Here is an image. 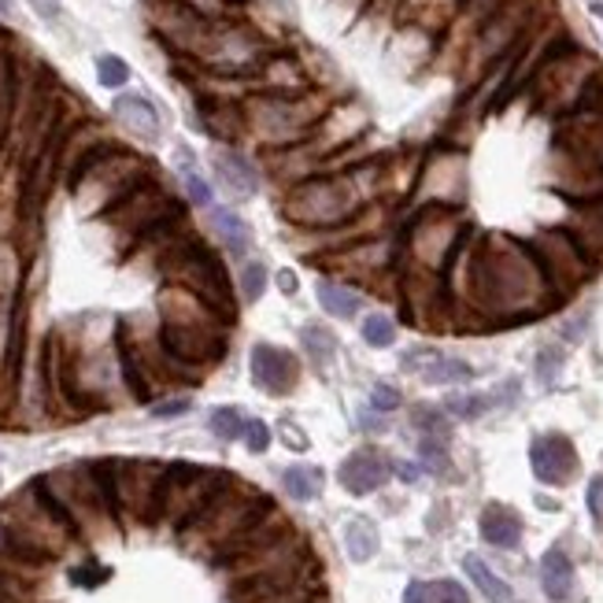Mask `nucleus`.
<instances>
[{
  "label": "nucleus",
  "instance_id": "nucleus-1",
  "mask_svg": "<svg viewBox=\"0 0 603 603\" xmlns=\"http://www.w3.org/2000/svg\"><path fill=\"white\" fill-rule=\"evenodd\" d=\"M45 486L52 497L60 500V508L71 514V522L79 525L85 548L119 536L123 522H119L115 508V467L112 459H93V463H71L60 470H49Z\"/></svg>",
  "mask_w": 603,
  "mask_h": 603
},
{
  "label": "nucleus",
  "instance_id": "nucleus-2",
  "mask_svg": "<svg viewBox=\"0 0 603 603\" xmlns=\"http://www.w3.org/2000/svg\"><path fill=\"white\" fill-rule=\"evenodd\" d=\"M160 311H163L160 348L174 364L201 375L204 367H212L226 356L229 323L218 311L207 308L201 296H193L190 289H178V285H167L160 296Z\"/></svg>",
  "mask_w": 603,
  "mask_h": 603
},
{
  "label": "nucleus",
  "instance_id": "nucleus-3",
  "mask_svg": "<svg viewBox=\"0 0 603 603\" xmlns=\"http://www.w3.org/2000/svg\"><path fill=\"white\" fill-rule=\"evenodd\" d=\"M74 201H79L82 215H108L115 204H123L130 193H137L149 178V163L130 156V152L115 145H96L79 167L68 174Z\"/></svg>",
  "mask_w": 603,
  "mask_h": 603
},
{
  "label": "nucleus",
  "instance_id": "nucleus-4",
  "mask_svg": "<svg viewBox=\"0 0 603 603\" xmlns=\"http://www.w3.org/2000/svg\"><path fill=\"white\" fill-rule=\"evenodd\" d=\"M270 508H278V503H274L267 492L252 489V486H245V481H237L234 474H229L223 492H218V497L182 530V544L212 559L218 548H223L226 541H234L241 530H248V525L263 519Z\"/></svg>",
  "mask_w": 603,
  "mask_h": 603
},
{
  "label": "nucleus",
  "instance_id": "nucleus-5",
  "mask_svg": "<svg viewBox=\"0 0 603 603\" xmlns=\"http://www.w3.org/2000/svg\"><path fill=\"white\" fill-rule=\"evenodd\" d=\"M160 274L167 278V285L190 289L193 296H201L212 311L223 315L226 323H234L237 304H234V285L223 267V259L212 248H204L201 241L178 237L167 241V248L160 252Z\"/></svg>",
  "mask_w": 603,
  "mask_h": 603
},
{
  "label": "nucleus",
  "instance_id": "nucleus-6",
  "mask_svg": "<svg viewBox=\"0 0 603 603\" xmlns=\"http://www.w3.org/2000/svg\"><path fill=\"white\" fill-rule=\"evenodd\" d=\"M229 481L226 470L196 467V463H163L160 492H156V525H171V530H185L207 503H212L223 486Z\"/></svg>",
  "mask_w": 603,
  "mask_h": 603
},
{
  "label": "nucleus",
  "instance_id": "nucleus-7",
  "mask_svg": "<svg viewBox=\"0 0 603 603\" xmlns=\"http://www.w3.org/2000/svg\"><path fill=\"white\" fill-rule=\"evenodd\" d=\"M364 193H359L356 178H319L304 182L289 201H285V215L300 226H334L345 223L356 212Z\"/></svg>",
  "mask_w": 603,
  "mask_h": 603
},
{
  "label": "nucleus",
  "instance_id": "nucleus-8",
  "mask_svg": "<svg viewBox=\"0 0 603 603\" xmlns=\"http://www.w3.org/2000/svg\"><path fill=\"white\" fill-rule=\"evenodd\" d=\"M104 218H108V226H112L115 234H123L126 241H137V245H141V241H149L156 229L178 223L182 204L174 201L171 193H163L160 185L145 182L137 193H130L123 204H115Z\"/></svg>",
  "mask_w": 603,
  "mask_h": 603
},
{
  "label": "nucleus",
  "instance_id": "nucleus-9",
  "mask_svg": "<svg viewBox=\"0 0 603 603\" xmlns=\"http://www.w3.org/2000/svg\"><path fill=\"white\" fill-rule=\"evenodd\" d=\"M115 467V508L119 522L126 525H156V492L163 463L152 459H112Z\"/></svg>",
  "mask_w": 603,
  "mask_h": 603
},
{
  "label": "nucleus",
  "instance_id": "nucleus-10",
  "mask_svg": "<svg viewBox=\"0 0 603 603\" xmlns=\"http://www.w3.org/2000/svg\"><path fill=\"white\" fill-rule=\"evenodd\" d=\"M467 241V229L456 223L452 212L444 207H430L422 218H415L411 229H408V248H411V259L419 263V270L426 274H441L452 267L456 252L463 248Z\"/></svg>",
  "mask_w": 603,
  "mask_h": 603
},
{
  "label": "nucleus",
  "instance_id": "nucleus-11",
  "mask_svg": "<svg viewBox=\"0 0 603 603\" xmlns=\"http://www.w3.org/2000/svg\"><path fill=\"white\" fill-rule=\"evenodd\" d=\"M530 248L559 300H566V296L592 274V259L581 252V245L566 234V229H544V234H536L530 241Z\"/></svg>",
  "mask_w": 603,
  "mask_h": 603
},
{
  "label": "nucleus",
  "instance_id": "nucleus-12",
  "mask_svg": "<svg viewBox=\"0 0 603 603\" xmlns=\"http://www.w3.org/2000/svg\"><path fill=\"white\" fill-rule=\"evenodd\" d=\"M530 467L544 486H566L578 474V452L563 433H544L530 444Z\"/></svg>",
  "mask_w": 603,
  "mask_h": 603
},
{
  "label": "nucleus",
  "instance_id": "nucleus-13",
  "mask_svg": "<svg viewBox=\"0 0 603 603\" xmlns=\"http://www.w3.org/2000/svg\"><path fill=\"white\" fill-rule=\"evenodd\" d=\"M248 370H252V381H256L263 392H270V397H285V392H293L296 378H300L296 356L285 352V348H274V345L252 348Z\"/></svg>",
  "mask_w": 603,
  "mask_h": 603
},
{
  "label": "nucleus",
  "instance_id": "nucleus-14",
  "mask_svg": "<svg viewBox=\"0 0 603 603\" xmlns=\"http://www.w3.org/2000/svg\"><path fill=\"white\" fill-rule=\"evenodd\" d=\"M248 115H252V126H256L259 134H267L270 141H285L308 126V115L300 112V104L285 101V96H259V101H252Z\"/></svg>",
  "mask_w": 603,
  "mask_h": 603
},
{
  "label": "nucleus",
  "instance_id": "nucleus-15",
  "mask_svg": "<svg viewBox=\"0 0 603 603\" xmlns=\"http://www.w3.org/2000/svg\"><path fill=\"white\" fill-rule=\"evenodd\" d=\"M392 467L386 463V456H378L375 448H359L341 463V486L352 497H367V492L381 489L389 481Z\"/></svg>",
  "mask_w": 603,
  "mask_h": 603
},
{
  "label": "nucleus",
  "instance_id": "nucleus-16",
  "mask_svg": "<svg viewBox=\"0 0 603 603\" xmlns=\"http://www.w3.org/2000/svg\"><path fill=\"white\" fill-rule=\"evenodd\" d=\"M115 356H119V375H123V386H126L130 397H134L137 403H152V397H156V386H152V378H149L145 364H141L137 345L126 337V323H119Z\"/></svg>",
  "mask_w": 603,
  "mask_h": 603
},
{
  "label": "nucleus",
  "instance_id": "nucleus-17",
  "mask_svg": "<svg viewBox=\"0 0 603 603\" xmlns=\"http://www.w3.org/2000/svg\"><path fill=\"white\" fill-rule=\"evenodd\" d=\"M212 163H215L218 185H223L229 196H237V201H248V196L256 193V185H259L256 167H252V163L241 156V152H234V149H215Z\"/></svg>",
  "mask_w": 603,
  "mask_h": 603
},
{
  "label": "nucleus",
  "instance_id": "nucleus-18",
  "mask_svg": "<svg viewBox=\"0 0 603 603\" xmlns=\"http://www.w3.org/2000/svg\"><path fill=\"white\" fill-rule=\"evenodd\" d=\"M112 112H115L119 123L130 130V134H137V137H145V141L160 137V115H156V108L145 101V96H137V93L119 96V101L112 104Z\"/></svg>",
  "mask_w": 603,
  "mask_h": 603
},
{
  "label": "nucleus",
  "instance_id": "nucleus-19",
  "mask_svg": "<svg viewBox=\"0 0 603 603\" xmlns=\"http://www.w3.org/2000/svg\"><path fill=\"white\" fill-rule=\"evenodd\" d=\"M481 536H486L492 548L511 552V548L522 544V519L511 508H503V503H492V508L481 511Z\"/></svg>",
  "mask_w": 603,
  "mask_h": 603
},
{
  "label": "nucleus",
  "instance_id": "nucleus-20",
  "mask_svg": "<svg viewBox=\"0 0 603 603\" xmlns=\"http://www.w3.org/2000/svg\"><path fill=\"white\" fill-rule=\"evenodd\" d=\"M541 585L548 592V600H566L574 592V563L563 548H552L541 559Z\"/></svg>",
  "mask_w": 603,
  "mask_h": 603
},
{
  "label": "nucleus",
  "instance_id": "nucleus-21",
  "mask_svg": "<svg viewBox=\"0 0 603 603\" xmlns=\"http://www.w3.org/2000/svg\"><path fill=\"white\" fill-rule=\"evenodd\" d=\"M212 229L215 237L223 241L226 252H234V256H245L248 245H252V229L241 215L226 212V207H218V212H212Z\"/></svg>",
  "mask_w": 603,
  "mask_h": 603
},
{
  "label": "nucleus",
  "instance_id": "nucleus-22",
  "mask_svg": "<svg viewBox=\"0 0 603 603\" xmlns=\"http://www.w3.org/2000/svg\"><path fill=\"white\" fill-rule=\"evenodd\" d=\"M319 304L326 315H334V319H356L359 308H364V296L352 293L348 285L341 282H319Z\"/></svg>",
  "mask_w": 603,
  "mask_h": 603
},
{
  "label": "nucleus",
  "instance_id": "nucleus-23",
  "mask_svg": "<svg viewBox=\"0 0 603 603\" xmlns=\"http://www.w3.org/2000/svg\"><path fill=\"white\" fill-rule=\"evenodd\" d=\"M463 570H467V578L474 581L478 592H481V596H486L489 603H511V600H514L508 581L492 574V570H489L486 563H481L478 555H467V559H463Z\"/></svg>",
  "mask_w": 603,
  "mask_h": 603
},
{
  "label": "nucleus",
  "instance_id": "nucleus-24",
  "mask_svg": "<svg viewBox=\"0 0 603 603\" xmlns=\"http://www.w3.org/2000/svg\"><path fill=\"white\" fill-rule=\"evenodd\" d=\"M345 548H348V555H352L356 563H367V559L378 552V530H375V522L364 519V514H356V519L345 525Z\"/></svg>",
  "mask_w": 603,
  "mask_h": 603
},
{
  "label": "nucleus",
  "instance_id": "nucleus-25",
  "mask_svg": "<svg viewBox=\"0 0 603 603\" xmlns=\"http://www.w3.org/2000/svg\"><path fill=\"white\" fill-rule=\"evenodd\" d=\"M419 375H422L426 386H459V381H467L474 370H470V364H463V359H452V356L437 352L430 364L419 370Z\"/></svg>",
  "mask_w": 603,
  "mask_h": 603
},
{
  "label": "nucleus",
  "instance_id": "nucleus-26",
  "mask_svg": "<svg viewBox=\"0 0 603 603\" xmlns=\"http://www.w3.org/2000/svg\"><path fill=\"white\" fill-rule=\"evenodd\" d=\"M282 486L293 500H315L323 492V474L315 467H289L282 474Z\"/></svg>",
  "mask_w": 603,
  "mask_h": 603
},
{
  "label": "nucleus",
  "instance_id": "nucleus-27",
  "mask_svg": "<svg viewBox=\"0 0 603 603\" xmlns=\"http://www.w3.org/2000/svg\"><path fill=\"white\" fill-rule=\"evenodd\" d=\"M304 348H308V356L315 359V367L326 370L334 364L337 356V337L330 330H323V326H304Z\"/></svg>",
  "mask_w": 603,
  "mask_h": 603
},
{
  "label": "nucleus",
  "instance_id": "nucleus-28",
  "mask_svg": "<svg viewBox=\"0 0 603 603\" xmlns=\"http://www.w3.org/2000/svg\"><path fill=\"white\" fill-rule=\"evenodd\" d=\"M204 126H207V134H215V137H237L241 115L229 104H204Z\"/></svg>",
  "mask_w": 603,
  "mask_h": 603
},
{
  "label": "nucleus",
  "instance_id": "nucleus-29",
  "mask_svg": "<svg viewBox=\"0 0 603 603\" xmlns=\"http://www.w3.org/2000/svg\"><path fill=\"white\" fill-rule=\"evenodd\" d=\"M364 341L370 348H389L392 341H397V323L389 319V315H367L364 319Z\"/></svg>",
  "mask_w": 603,
  "mask_h": 603
},
{
  "label": "nucleus",
  "instance_id": "nucleus-30",
  "mask_svg": "<svg viewBox=\"0 0 603 603\" xmlns=\"http://www.w3.org/2000/svg\"><path fill=\"white\" fill-rule=\"evenodd\" d=\"M207 426H212V433L218 437V441H234V437H245L248 422L241 419V411H234V408H215Z\"/></svg>",
  "mask_w": 603,
  "mask_h": 603
},
{
  "label": "nucleus",
  "instance_id": "nucleus-31",
  "mask_svg": "<svg viewBox=\"0 0 603 603\" xmlns=\"http://www.w3.org/2000/svg\"><path fill=\"white\" fill-rule=\"evenodd\" d=\"M492 408V397H481V392H467V397H448L444 411L456 415V419H478Z\"/></svg>",
  "mask_w": 603,
  "mask_h": 603
},
{
  "label": "nucleus",
  "instance_id": "nucleus-32",
  "mask_svg": "<svg viewBox=\"0 0 603 603\" xmlns=\"http://www.w3.org/2000/svg\"><path fill=\"white\" fill-rule=\"evenodd\" d=\"M252 603H330V600H326L323 585H293L285 592H274V596L252 600Z\"/></svg>",
  "mask_w": 603,
  "mask_h": 603
},
{
  "label": "nucleus",
  "instance_id": "nucleus-33",
  "mask_svg": "<svg viewBox=\"0 0 603 603\" xmlns=\"http://www.w3.org/2000/svg\"><path fill=\"white\" fill-rule=\"evenodd\" d=\"M263 293H267V267L263 263H245V270H241V296L248 304H256Z\"/></svg>",
  "mask_w": 603,
  "mask_h": 603
},
{
  "label": "nucleus",
  "instance_id": "nucleus-34",
  "mask_svg": "<svg viewBox=\"0 0 603 603\" xmlns=\"http://www.w3.org/2000/svg\"><path fill=\"white\" fill-rule=\"evenodd\" d=\"M426 603H470L467 589L459 585V581H426Z\"/></svg>",
  "mask_w": 603,
  "mask_h": 603
},
{
  "label": "nucleus",
  "instance_id": "nucleus-35",
  "mask_svg": "<svg viewBox=\"0 0 603 603\" xmlns=\"http://www.w3.org/2000/svg\"><path fill=\"white\" fill-rule=\"evenodd\" d=\"M96 79H101V85H108V90H119V85L130 82V68L119 57H101L96 60Z\"/></svg>",
  "mask_w": 603,
  "mask_h": 603
},
{
  "label": "nucleus",
  "instance_id": "nucleus-36",
  "mask_svg": "<svg viewBox=\"0 0 603 603\" xmlns=\"http://www.w3.org/2000/svg\"><path fill=\"white\" fill-rule=\"evenodd\" d=\"M419 452H422V463L430 467V470H437V474H444V470H448V452H444V441H433V437H426Z\"/></svg>",
  "mask_w": 603,
  "mask_h": 603
},
{
  "label": "nucleus",
  "instance_id": "nucleus-37",
  "mask_svg": "<svg viewBox=\"0 0 603 603\" xmlns=\"http://www.w3.org/2000/svg\"><path fill=\"white\" fill-rule=\"evenodd\" d=\"M245 444H248V452H267V448H270V426L252 419L245 426Z\"/></svg>",
  "mask_w": 603,
  "mask_h": 603
},
{
  "label": "nucleus",
  "instance_id": "nucleus-38",
  "mask_svg": "<svg viewBox=\"0 0 603 603\" xmlns=\"http://www.w3.org/2000/svg\"><path fill=\"white\" fill-rule=\"evenodd\" d=\"M415 422H419L430 437H437V441H448V422H444V415H441V411L422 408L419 415H415Z\"/></svg>",
  "mask_w": 603,
  "mask_h": 603
},
{
  "label": "nucleus",
  "instance_id": "nucleus-39",
  "mask_svg": "<svg viewBox=\"0 0 603 603\" xmlns=\"http://www.w3.org/2000/svg\"><path fill=\"white\" fill-rule=\"evenodd\" d=\"M185 178V196H190V201L196 204V207H207L212 204V190H207V182L201 178V174H182Z\"/></svg>",
  "mask_w": 603,
  "mask_h": 603
},
{
  "label": "nucleus",
  "instance_id": "nucleus-40",
  "mask_svg": "<svg viewBox=\"0 0 603 603\" xmlns=\"http://www.w3.org/2000/svg\"><path fill=\"white\" fill-rule=\"evenodd\" d=\"M400 403H403L400 392L392 389V386H375V389H370V408H375V411H397Z\"/></svg>",
  "mask_w": 603,
  "mask_h": 603
},
{
  "label": "nucleus",
  "instance_id": "nucleus-41",
  "mask_svg": "<svg viewBox=\"0 0 603 603\" xmlns=\"http://www.w3.org/2000/svg\"><path fill=\"white\" fill-rule=\"evenodd\" d=\"M190 408H193L190 397H171V400L152 403V415H156V419H178V415H185Z\"/></svg>",
  "mask_w": 603,
  "mask_h": 603
},
{
  "label": "nucleus",
  "instance_id": "nucleus-42",
  "mask_svg": "<svg viewBox=\"0 0 603 603\" xmlns=\"http://www.w3.org/2000/svg\"><path fill=\"white\" fill-rule=\"evenodd\" d=\"M178 4L193 8V12L204 16V19H218L226 12V0H178Z\"/></svg>",
  "mask_w": 603,
  "mask_h": 603
},
{
  "label": "nucleus",
  "instance_id": "nucleus-43",
  "mask_svg": "<svg viewBox=\"0 0 603 603\" xmlns=\"http://www.w3.org/2000/svg\"><path fill=\"white\" fill-rule=\"evenodd\" d=\"M589 511H592V519L603 522V478H592V486H589Z\"/></svg>",
  "mask_w": 603,
  "mask_h": 603
},
{
  "label": "nucleus",
  "instance_id": "nucleus-44",
  "mask_svg": "<svg viewBox=\"0 0 603 603\" xmlns=\"http://www.w3.org/2000/svg\"><path fill=\"white\" fill-rule=\"evenodd\" d=\"M282 441L293 448V452H304V448H308V437H304L300 430H296L293 422H282Z\"/></svg>",
  "mask_w": 603,
  "mask_h": 603
},
{
  "label": "nucleus",
  "instance_id": "nucleus-45",
  "mask_svg": "<svg viewBox=\"0 0 603 603\" xmlns=\"http://www.w3.org/2000/svg\"><path fill=\"white\" fill-rule=\"evenodd\" d=\"M559 364H563V356H552V352H544V356H541V386H552Z\"/></svg>",
  "mask_w": 603,
  "mask_h": 603
},
{
  "label": "nucleus",
  "instance_id": "nucleus-46",
  "mask_svg": "<svg viewBox=\"0 0 603 603\" xmlns=\"http://www.w3.org/2000/svg\"><path fill=\"white\" fill-rule=\"evenodd\" d=\"M30 8H34L41 19H60V0H30Z\"/></svg>",
  "mask_w": 603,
  "mask_h": 603
},
{
  "label": "nucleus",
  "instance_id": "nucleus-47",
  "mask_svg": "<svg viewBox=\"0 0 603 603\" xmlns=\"http://www.w3.org/2000/svg\"><path fill=\"white\" fill-rule=\"evenodd\" d=\"M403 603H426V581H411V585L403 589Z\"/></svg>",
  "mask_w": 603,
  "mask_h": 603
},
{
  "label": "nucleus",
  "instance_id": "nucleus-48",
  "mask_svg": "<svg viewBox=\"0 0 603 603\" xmlns=\"http://www.w3.org/2000/svg\"><path fill=\"white\" fill-rule=\"evenodd\" d=\"M278 289H282L285 296H293L296 289H300V285H296V274H293V270H282V274H278Z\"/></svg>",
  "mask_w": 603,
  "mask_h": 603
},
{
  "label": "nucleus",
  "instance_id": "nucleus-49",
  "mask_svg": "<svg viewBox=\"0 0 603 603\" xmlns=\"http://www.w3.org/2000/svg\"><path fill=\"white\" fill-rule=\"evenodd\" d=\"M397 478L400 481H419V467H415V463H397Z\"/></svg>",
  "mask_w": 603,
  "mask_h": 603
},
{
  "label": "nucleus",
  "instance_id": "nucleus-50",
  "mask_svg": "<svg viewBox=\"0 0 603 603\" xmlns=\"http://www.w3.org/2000/svg\"><path fill=\"white\" fill-rule=\"evenodd\" d=\"M592 16H596L600 23H603V0H592Z\"/></svg>",
  "mask_w": 603,
  "mask_h": 603
},
{
  "label": "nucleus",
  "instance_id": "nucleus-51",
  "mask_svg": "<svg viewBox=\"0 0 603 603\" xmlns=\"http://www.w3.org/2000/svg\"><path fill=\"white\" fill-rule=\"evenodd\" d=\"M0 12H8V4H4V0H0Z\"/></svg>",
  "mask_w": 603,
  "mask_h": 603
}]
</instances>
